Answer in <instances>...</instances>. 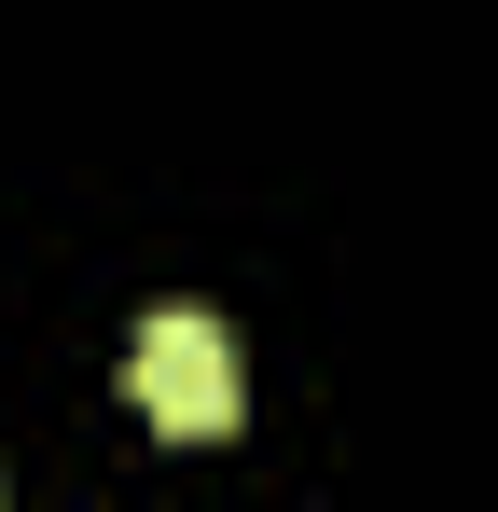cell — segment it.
Segmentation results:
<instances>
[{"label": "cell", "instance_id": "cell-1", "mask_svg": "<svg viewBox=\"0 0 498 512\" xmlns=\"http://www.w3.org/2000/svg\"><path fill=\"white\" fill-rule=\"evenodd\" d=\"M125 402L166 429V443H222L249 416V374H236V333L222 319H194V305H166L153 333L125 346Z\"/></svg>", "mask_w": 498, "mask_h": 512}]
</instances>
